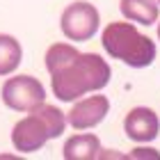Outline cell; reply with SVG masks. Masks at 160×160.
<instances>
[{
    "instance_id": "cell-1",
    "label": "cell",
    "mask_w": 160,
    "mask_h": 160,
    "mask_svg": "<svg viewBox=\"0 0 160 160\" xmlns=\"http://www.w3.org/2000/svg\"><path fill=\"white\" fill-rule=\"evenodd\" d=\"M46 69L53 94L62 103H73L85 94L101 92L112 78L110 64L98 53H80L71 43H53L46 50Z\"/></svg>"
},
{
    "instance_id": "cell-2",
    "label": "cell",
    "mask_w": 160,
    "mask_h": 160,
    "mask_svg": "<svg viewBox=\"0 0 160 160\" xmlns=\"http://www.w3.org/2000/svg\"><path fill=\"white\" fill-rule=\"evenodd\" d=\"M105 53L133 69H147L156 60V43L142 34L130 21H112L101 34Z\"/></svg>"
},
{
    "instance_id": "cell-3",
    "label": "cell",
    "mask_w": 160,
    "mask_h": 160,
    "mask_svg": "<svg viewBox=\"0 0 160 160\" xmlns=\"http://www.w3.org/2000/svg\"><path fill=\"white\" fill-rule=\"evenodd\" d=\"M64 128H67V114L43 101L28 112V117L14 123L12 144L21 153H34V151L43 149L48 140L60 137Z\"/></svg>"
},
{
    "instance_id": "cell-4",
    "label": "cell",
    "mask_w": 160,
    "mask_h": 160,
    "mask_svg": "<svg viewBox=\"0 0 160 160\" xmlns=\"http://www.w3.org/2000/svg\"><path fill=\"white\" fill-rule=\"evenodd\" d=\"M98 25H101V14L87 0H76V2L67 5L60 16L62 34L69 41H89L98 32Z\"/></svg>"
},
{
    "instance_id": "cell-5",
    "label": "cell",
    "mask_w": 160,
    "mask_h": 160,
    "mask_svg": "<svg viewBox=\"0 0 160 160\" xmlns=\"http://www.w3.org/2000/svg\"><path fill=\"white\" fill-rule=\"evenodd\" d=\"M46 101V89L32 76H14L7 78L2 85V103L9 110L30 112L32 108Z\"/></svg>"
},
{
    "instance_id": "cell-6",
    "label": "cell",
    "mask_w": 160,
    "mask_h": 160,
    "mask_svg": "<svg viewBox=\"0 0 160 160\" xmlns=\"http://www.w3.org/2000/svg\"><path fill=\"white\" fill-rule=\"evenodd\" d=\"M108 112H110V98L103 94H94L76 101L73 108L67 112V123L76 130H89L98 126L108 117Z\"/></svg>"
},
{
    "instance_id": "cell-7",
    "label": "cell",
    "mask_w": 160,
    "mask_h": 160,
    "mask_svg": "<svg viewBox=\"0 0 160 160\" xmlns=\"http://www.w3.org/2000/svg\"><path fill=\"white\" fill-rule=\"evenodd\" d=\"M123 133L133 142H153L160 133V119L151 108H133L123 117Z\"/></svg>"
},
{
    "instance_id": "cell-8",
    "label": "cell",
    "mask_w": 160,
    "mask_h": 160,
    "mask_svg": "<svg viewBox=\"0 0 160 160\" xmlns=\"http://www.w3.org/2000/svg\"><path fill=\"white\" fill-rule=\"evenodd\" d=\"M119 12L130 23L153 25L160 16V5L158 0H119Z\"/></svg>"
},
{
    "instance_id": "cell-9",
    "label": "cell",
    "mask_w": 160,
    "mask_h": 160,
    "mask_svg": "<svg viewBox=\"0 0 160 160\" xmlns=\"http://www.w3.org/2000/svg\"><path fill=\"white\" fill-rule=\"evenodd\" d=\"M101 153V140L92 133H80L64 142L62 156L67 160H96Z\"/></svg>"
},
{
    "instance_id": "cell-10",
    "label": "cell",
    "mask_w": 160,
    "mask_h": 160,
    "mask_svg": "<svg viewBox=\"0 0 160 160\" xmlns=\"http://www.w3.org/2000/svg\"><path fill=\"white\" fill-rule=\"evenodd\" d=\"M23 62V48L16 37L12 34H0V78L12 76Z\"/></svg>"
},
{
    "instance_id": "cell-11",
    "label": "cell",
    "mask_w": 160,
    "mask_h": 160,
    "mask_svg": "<svg viewBox=\"0 0 160 160\" xmlns=\"http://www.w3.org/2000/svg\"><path fill=\"white\" fill-rule=\"evenodd\" d=\"M128 158H153V160H160V153L156 149H147V147H137L128 153Z\"/></svg>"
},
{
    "instance_id": "cell-12",
    "label": "cell",
    "mask_w": 160,
    "mask_h": 160,
    "mask_svg": "<svg viewBox=\"0 0 160 160\" xmlns=\"http://www.w3.org/2000/svg\"><path fill=\"white\" fill-rule=\"evenodd\" d=\"M158 39H160V23H158Z\"/></svg>"
},
{
    "instance_id": "cell-13",
    "label": "cell",
    "mask_w": 160,
    "mask_h": 160,
    "mask_svg": "<svg viewBox=\"0 0 160 160\" xmlns=\"http://www.w3.org/2000/svg\"><path fill=\"white\" fill-rule=\"evenodd\" d=\"M158 5H160V0H158Z\"/></svg>"
}]
</instances>
